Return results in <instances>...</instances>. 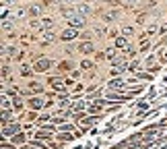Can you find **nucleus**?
I'll list each match as a JSON object with an SVG mask.
<instances>
[{
	"label": "nucleus",
	"instance_id": "1",
	"mask_svg": "<svg viewBox=\"0 0 167 149\" xmlns=\"http://www.w3.org/2000/svg\"><path fill=\"white\" fill-rule=\"evenodd\" d=\"M85 25V19H83V15H74L72 19H70V27H83Z\"/></svg>",
	"mask_w": 167,
	"mask_h": 149
},
{
	"label": "nucleus",
	"instance_id": "2",
	"mask_svg": "<svg viewBox=\"0 0 167 149\" xmlns=\"http://www.w3.org/2000/svg\"><path fill=\"white\" fill-rule=\"evenodd\" d=\"M77 11H78L81 15H83V17H85V15H91V13H93V8H91L89 4H85V2H81V4H78V6H77Z\"/></svg>",
	"mask_w": 167,
	"mask_h": 149
},
{
	"label": "nucleus",
	"instance_id": "3",
	"mask_svg": "<svg viewBox=\"0 0 167 149\" xmlns=\"http://www.w3.org/2000/svg\"><path fill=\"white\" fill-rule=\"evenodd\" d=\"M74 37H77V33H74L72 29H66V31L60 35V40H62V41H70V40H74Z\"/></svg>",
	"mask_w": 167,
	"mask_h": 149
},
{
	"label": "nucleus",
	"instance_id": "4",
	"mask_svg": "<svg viewBox=\"0 0 167 149\" xmlns=\"http://www.w3.org/2000/svg\"><path fill=\"white\" fill-rule=\"evenodd\" d=\"M48 66H50V60H39L35 64V70H37V73H43V70H48Z\"/></svg>",
	"mask_w": 167,
	"mask_h": 149
},
{
	"label": "nucleus",
	"instance_id": "5",
	"mask_svg": "<svg viewBox=\"0 0 167 149\" xmlns=\"http://www.w3.org/2000/svg\"><path fill=\"white\" fill-rule=\"evenodd\" d=\"M25 15H27L25 8H14V11H13V19H23Z\"/></svg>",
	"mask_w": 167,
	"mask_h": 149
},
{
	"label": "nucleus",
	"instance_id": "6",
	"mask_svg": "<svg viewBox=\"0 0 167 149\" xmlns=\"http://www.w3.org/2000/svg\"><path fill=\"white\" fill-rule=\"evenodd\" d=\"M29 27H31V29H39V27H42V21H39V19H33L31 23H29Z\"/></svg>",
	"mask_w": 167,
	"mask_h": 149
},
{
	"label": "nucleus",
	"instance_id": "7",
	"mask_svg": "<svg viewBox=\"0 0 167 149\" xmlns=\"http://www.w3.org/2000/svg\"><path fill=\"white\" fill-rule=\"evenodd\" d=\"M39 13H42L39 6H31V8H29V15H31V17H39Z\"/></svg>",
	"mask_w": 167,
	"mask_h": 149
},
{
	"label": "nucleus",
	"instance_id": "8",
	"mask_svg": "<svg viewBox=\"0 0 167 149\" xmlns=\"http://www.w3.org/2000/svg\"><path fill=\"white\" fill-rule=\"evenodd\" d=\"M91 50H93V46H91V44H81V52H85V54H89Z\"/></svg>",
	"mask_w": 167,
	"mask_h": 149
},
{
	"label": "nucleus",
	"instance_id": "9",
	"mask_svg": "<svg viewBox=\"0 0 167 149\" xmlns=\"http://www.w3.org/2000/svg\"><path fill=\"white\" fill-rule=\"evenodd\" d=\"M122 33H124V35H132V33H134V29L130 27V25H126V27L122 29Z\"/></svg>",
	"mask_w": 167,
	"mask_h": 149
},
{
	"label": "nucleus",
	"instance_id": "10",
	"mask_svg": "<svg viewBox=\"0 0 167 149\" xmlns=\"http://www.w3.org/2000/svg\"><path fill=\"white\" fill-rule=\"evenodd\" d=\"M116 46H118V48H124V46H126V40H124V37H118V40H116Z\"/></svg>",
	"mask_w": 167,
	"mask_h": 149
},
{
	"label": "nucleus",
	"instance_id": "11",
	"mask_svg": "<svg viewBox=\"0 0 167 149\" xmlns=\"http://www.w3.org/2000/svg\"><path fill=\"white\" fill-rule=\"evenodd\" d=\"M46 41H54V33H52V31H46Z\"/></svg>",
	"mask_w": 167,
	"mask_h": 149
},
{
	"label": "nucleus",
	"instance_id": "12",
	"mask_svg": "<svg viewBox=\"0 0 167 149\" xmlns=\"http://www.w3.org/2000/svg\"><path fill=\"white\" fill-rule=\"evenodd\" d=\"M42 106V100H31V108H39Z\"/></svg>",
	"mask_w": 167,
	"mask_h": 149
},
{
	"label": "nucleus",
	"instance_id": "13",
	"mask_svg": "<svg viewBox=\"0 0 167 149\" xmlns=\"http://www.w3.org/2000/svg\"><path fill=\"white\" fill-rule=\"evenodd\" d=\"M72 139V135H68V133H64V135H60V141H70Z\"/></svg>",
	"mask_w": 167,
	"mask_h": 149
},
{
	"label": "nucleus",
	"instance_id": "14",
	"mask_svg": "<svg viewBox=\"0 0 167 149\" xmlns=\"http://www.w3.org/2000/svg\"><path fill=\"white\" fill-rule=\"evenodd\" d=\"M103 21H105V23H109V21H113V15H103Z\"/></svg>",
	"mask_w": 167,
	"mask_h": 149
},
{
	"label": "nucleus",
	"instance_id": "15",
	"mask_svg": "<svg viewBox=\"0 0 167 149\" xmlns=\"http://www.w3.org/2000/svg\"><path fill=\"white\" fill-rule=\"evenodd\" d=\"M43 25H46V27H52V25H54V21H52V19H43Z\"/></svg>",
	"mask_w": 167,
	"mask_h": 149
},
{
	"label": "nucleus",
	"instance_id": "16",
	"mask_svg": "<svg viewBox=\"0 0 167 149\" xmlns=\"http://www.w3.org/2000/svg\"><path fill=\"white\" fill-rule=\"evenodd\" d=\"M109 85H111V87H120V85H122V81H111Z\"/></svg>",
	"mask_w": 167,
	"mask_h": 149
},
{
	"label": "nucleus",
	"instance_id": "17",
	"mask_svg": "<svg viewBox=\"0 0 167 149\" xmlns=\"http://www.w3.org/2000/svg\"><path fill=\"white\" fill-rule=\"evenodd\" d=\"M91 66H93V64H91L89 60H85V62H83V68H91Z\"/></svg>",
	"mask_w": 167,
	"mask_h": 149
},
{
	"label": "nucleus",
	"instance_id": "18",
	"mask_svg": "<svg viewBox=\"0 0 167 149\" xmlns=\"http://www.w3.org/2000/svg\"><path fill=\"white\" fill-rule=\"evenodd\" d=\"M43 4H46V6H52V4H54V0H43Z\"/></svg>",
	"mask_w": 167,
	"mask_h": 149
},
{
	"label": "nucleus",
	"instance_id": "19",
	"mask_svg": "<svg viewBox=\"0 0 167 149\" xmlns=\"http://www.w3.org/2000/svg\"><path fill=\"white\" fill-rule=\"evenodd\" d=\"M60 2H66V4H77V0H60Z\"/></svg>",
	"mask_w": 167,
	"mask_h": 149
},
{
	"label": "nucleus",
	"instance_id": "20",
	"mask_svg": "<svg viewBox=\"0 0 167 149\" xmlns=\"http://www.w3.org/2000/svg\"><path fill=\"white\" fill-rule=\"evenodd\" d=\"M107 2H109L111 6H116V4H120V0H107Z\"/></svg>",
	"mask_w": 167,
	"mask_h": 149
},
{
	"label": "nucleus",
	"instance_id": "21",
	"mask_svg": "<svg viewBox=\"0 0 167 149\" xmlns=\"http://www.w3.org/2000/svg\"><path fill=\"white\" fill-rule=\"evenodd\" d=\"M126 4H130V6H132V4H136V0H124Z\"/></svg>",
	"mask_w": 167,
	"mask_h": 149
},
{
	"label": "nucleus",
	"instance_id": "22",
	"mask_svg": "<svg viewBox=\"0 0 167 149\" xmlns=\"http://www.w3.org/2000/svg\"><path fill=\"white\" fill-rule=\"evenodd\" d=\"M8 2H10V0H4V2H2V4H8Z\"/></svg>",
	"mask_w": 167,
	"mask_h": 149
}]
</instances>
